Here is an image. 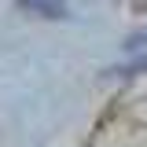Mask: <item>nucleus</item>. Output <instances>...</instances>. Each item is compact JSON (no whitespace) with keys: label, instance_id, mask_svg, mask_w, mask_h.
<instances>
[{"label":"nucleus","instance_id":"nucleus-1","mask_svg":"<svg viewBox=\"0 0 147 147\" xmlns=\"http://www.w3.org/2000/svg\"><path fill=\"white\" fill-rule=\"evenodd\" d=\"M26 7H33V11H40L44 18H66V4L63 0H22Z\"/></svg>","mask_w":147,"mask_h":147}]
</instances>
